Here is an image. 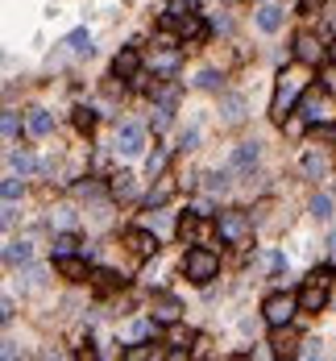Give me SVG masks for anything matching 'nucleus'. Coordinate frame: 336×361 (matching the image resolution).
<instances>
[{
  "instance_id": "f257e3e1",
  "label": "nucleus",
  "mask_w": 336,
  "mask_h": 361,
  "mask_svg": "<svg viewBox=\"0 0 336 361\" xmlns=\"http://www.w3.org/2000/svg\"><path fill=\"white\" fill-rule=\"evenodd\" d=\"M183 274H187L191 283H212V279L220 274V258H216L212 249L195 245V249H187V258H183Z\"/></svg>"
},
{
  "instance_id": "f03ea898",
  "label": "nucleus",
  "mask_w": 336,
  "mask_h": 361,
  "mask_svg": "<svg viewBox=\"0 0 336 361\" xmlns=\"http://www.w3.org/2000/svg\"><path fill=\"white\" fill-rule=\"evenodd\" d=\"M299 312V299L295 295H270L266 303H262V316H266V324H291V316Z\"/></svg>"
},
{
  "instance_id": "7ed1b4c3",
  "label": "nucleus",
  "mask_w": 336,
  "mask_h": 361,
  "mask_svg": "<svg viewBox=\"0 0 336 361\" xmlns=\"http://www.w3.org/2000/svg\"><path fill=\"white\" fill-rule=\"evenodd\" d=\"M295 96H299V83H295L291 75H278V87H274V100H270V116H274V121H287V112H291Z\"/></svg>"
},
{
  "instance_id": "20e7f679",
  "label": "nucleus",
  "mask_w": 336,
  "mask_h": 361,
  "mask_svg": "<svg viewBox=\"0 0 336 361\" xmlns=\"http://www.w3.org/2000/svg\"><path fill=\"white\" fill-rule=\"evenodd\" d=\"M141 150H145V129H141V125H121V129H116V154L137 158Z\"/></svg>"
},
{
  "instance_id": "39448f33",
  "label": "nucleus",
  "mask_w": 336,
  "mask_h": 361,
  "mask_svg": "<svg viewBox=\"0 0 336 361\" xmlns=\"http://www.w3.org/2000/svg\"><path fill=\"white\" fill-rule=\"evenodd\" d=\"M245 233H249V220L241 212H220V237L224 241H245Z\"/></svg>"
},
{
  "instance_id": "423d86ee",
  "label": "nucleus",
  "mask_w": 336,
  "mask_h": 361,
  "mask_svg": "<svg viewBox=\"0 0 336 361\" xmlns=\"http://www.w3.org/2000/svg\"><path fill=\"white\" fill-rule=\"evenodd\" d=\"M112 71H116L121 79H137V71H141V54H137L133 46H125V50L112 58Z\"/></svg>"
},
{
  "instance_id": "0eeeda50",
  "label": "nucleus",
  "mask_w": 336,
  "mask_h": 361,
  "mask_svg": "<svg viewBox=\"0 0 336 361\" xmlns=\"http://www.w3.org/2000/svg\"><path fill=\"white\" fill-rule=\"evenodd\" d=\"M179 316H183V308H179L175 295H154V320L158 324H175Z\"/></svg>"
},
{
  "instance_id": "6e6552de",
  "label": "nucleus",
  "mask_w": 336,
  "mask_h": 361,
  "mask_svg": "<svg viewBox=\"0 0 336 361\" xmlns=\"http://www.w3.org/2000/svg\"><path fill=\"white\" fill-rule=\"evenodd\" d=\"M25 129H29V137H50V129H54V116H50L46 108H29V116H25Z\"/></svg>"
},
{
  "instance_id": "1a4fd4ad",
  "label": "nucleus",
  "mask_w": 336,
  "mask_h": 361,
  "mask_svg": "<svg viewBox=\"0 0 336 361\" xmlns=\"http://www.w3.org/2000/svg\"><path fill=\"white\" fill-rule=\"evenodd\" d=\"M258 158H262L258 141H245V146H237V154H233V170H237V175H245V170H254V166H258Z\"/></svg>"
},
{
  "instance_id": "9d476101",
  "label": "nucleus",
  "mask_w": 336,
  "mask_h": 361,
  "mask_svg": "<svg viewBox=\"0 0 336 361\" xmlns=\"http://www.w3.org/2000/svg\"><path fill=\"white\" fill-rule=\"evenodd\" d=\"M324 303H328V287H324V283H312V287L299 291V308H303V312H320Z\"/></svg>"
},
{
  "instance_id": "9b49d317",
  "label": "nucleus",
  "mask_w": 336,
  "mask_h": 361,
  "mask_svg": "<svg viewBox=\"0 0 336 361\" xmlns=\"http://www.w3.org/2000/svg\"><path fill=\"white\" fill-rule=\"evenodd\" d=\"M299 112H303V121H312V125H320L328 112H324V100H320V91H303V100H299Z\"/></svg>"
},
{
  "instance_id": "f8f14e48",
  "label": "nucleus",
  "mask_w": 336,
  "mask_h": 361,
  "mask_svg": "<svg viewBox=\"0 0 336 361\" xmlns=\"http://www.w3.org/2000/svg\"><path fill=\"white\" fill-rule=\"evenodd\" d=\"M220 116H224L229 125H241V121H245V100H241L237 91L224 96V100H220Z\"/></svg>"
},
{
  "instance_id": "ddd939ff",
  "label": "nucleus",
  "mask_w": 336,
  "mask_h": 361,
  "mask_svg": "<svg viewBox=\"0 0 336 361\" xmlns=\"http://www.w3.org/2000/svg\"><path fill=\"white\" fill-rule=\"evenodd\" d=\"M258 25H262L266 33H278V29H283V8H278V4H262V8H258Z\"/></svg>"
},
{
  "instance_id": "4468645a",
  "label": "nucleus",
  "mask_w": 336,
  "mask_h": 361,
  "mask_svg": "<svg viewBox=\"0 0 336 361\" xmlns=\"http://www.w3.org/2000/svg\"><path fill=\"white\" fill-rule=\"evenodd\" d=\"M295 58H303V62H320V42H316L312 33H299V37H295Z\"/></svg>"
},
{
  "instance_id": "2eb2a0df",
  "label": "nucleus",
  "mask_w": 336,
  "mask_h": 361,
  "mask_svg": "<svg viewBox=\"0 0 336 361\" xmlns=\"http://www.w3.org/2000/svg\"><path fill=\"white\" fill-rule=\"evenodd\" d=\"M125 241H129L137 254H154V249H158V237H154V233H145V229H129V233H125Z\"/></svg>"
},
{
  "instance_id": "dca6fc26",
  "label": "nucleus",
  "mask_w": 336,
  "mask_h": 361,
  "mask_svg": "<svg viewBox=\"0 0 336 361\" xmlns=\"http://www.w3.org/2000/svg\"><path fill=\"white\" fill-rule=\"evenodd\" d=\"M33 258V245L29 241H8V249H4V262L8 266H25Z\"/></svg>"
},
{
  "instance_id": "f3484780",
  "label": "nucleus",
  "mask_w": 336,
  "mask_h": 361,
  "mask_svg": "<svg viewBox=\"0 0 336 361\" xmlns=\"http://www.w3.org/2000/svg\"><path fill=\"white\" fill-rule=\"evenodd\" d=\"M67 50H71L75 58H87V54H91V37H87V29H75V33L67 37Z\"/></svg>"
},
{
  "instance_id": "a211bd4d",
  "label": "nucleus",
  "mask_w": 336,
  "mask_h": 361,
  "mask_svg": "<svg viewBox=\"0 0 336 361\" xmlns=\"http://www.w3.org/2000/svg\"><path fill=\"white\" fill-rule=\"evenodd\" d=\"M270 345H274V353H295L299 337H295V333H291L287 324H278V333H274V341H270Z\"/></svg>"
},
{
  "instance_id": "6ab92c4d",
  "label": "nucleus",
  "mask_w": 336,
  "mask_h": 361,
  "mask_svg": "<svg viewBox=\"0 0 336 361\" xmlns=\"http://www.w3.org/2000/svg\"><path fill=\"white\" fill-rule=\"evenodd\" d=\"M8 170H12V175H21V179H25V175H29V170H33V158H29V154H25V150H8Z\"/></svg>"
},
{
  "instance_id": "aec40b11",
  "label": "nucleus",
  "mask_w": 336,
  "mask_h": 361,
  "mask_svg": "<svg viewBox=\"0 0 336 361\" xmlns=\"http://www.w3.org/2000/svg\"><path fill=\"white\" fill-rule=\"evenodd\" d=\"M42 283H46V270H42V266H25V270H21V287H25V291H37Z\"/></svg>"
},
{
  "instance_id": "412c9836",
  "label": "nucleus",
  "mask_w": 336,
  "mask_h": 361,
  "mask_svg": "<svg viewBox=\"0 0 336 361\" xmlns=\"http://www.w3.org/2000/svg\"><path fill=\"white\" fill-rule=\"evenodd\" d=\"M200 220H204L200 212H191V216H183V220H179V237H183V241H195V233H200Z\"/></svg>"
},
{
  "instance_id": "4be33fe9",
  "label": "nucleus",
  "mask_w": 336,
  "mask_h": 361,
  "mask_svg": "<svg viewBox=\"0 0 336 361\" xmlns=\"http://www.w3.org/2000/svg\"><path fill=\"white\" fill-rule=\"evenodd\" d=\"M58 270H62L67 279H83V274H87V266H83L75 254H71V258H58Z\"/></svg>"
},
{
  "instance_id": "5701e85b",
  "label": "nucleus",
  "mask_w": 336,
  "mask_h": 361,
  "mask_svg": "<svg viewBox=\"0 0 336 361\" xmlns=\"http://www.w3.org/2000/svg\"><path fill=\"white\" fill-rule=\"evenodd\" d=\"M324 170H328V166H324L320 154H308V158H303V175H308V179H324Z\"/></svg>"
},
{
  "instance_id": "b1692460",
  "label": "nucleus",
  "mask_w": 336,
  "mask_h": 361,
  "mask_svg": "<svg viewBox=\"0 0 336 361\" xmlns=\"http://www.w3.org/2000/svg\"><path fill=\"white\" fill-rule=\"evenodd\" d=\"M112 195H133V175L129 170H121V175H112Z\"/></svg>"
},
{
  "instance_id": "393cba45",
  "label": "nucleus",
  "mask_w": 336,
  "mask_h": 361,
  "mask_svg": "<svg viewBox=\"0 0 336 361\" xmlns=\"http://www.w3.org/2000/svg\"><path fill=\"white\" fill-rule=\"evenodd\" d=\"M312 216L316 220H333V195H316L312 200Z\"/></svg>"
},
{
  "instance_id": "a878e982",
  "label": "nucleus",
  "mask_w": 336,
  "mask_h": 361,
  "mask_svg": "<svg viewBox=\"0 0 336 361\" xmlns=\"http://www.w3.org/2000/svg\"><path fill=\"white\" fill-rule=\"evenodd\" d=\"M75 245H79V241H75L71 233H62V237H54V262H58V258H71V254H75Z\"/></svg>"
},
{
  "instance_id": "bb28decb",
  "label": "nucleus",
  "mask_w": 336,
  "mask_h": 361,
  "mask_svg": "<svg viewBox=\"0 0 336 361\" xmlns=\"http://www.w3.org/2000/svg\"><path fill=\"white\" fill-rule=\"evenodd\" d=\"M195 87H204V91H220V75L208 67V71H200V75H195Z\"/></svg>"
},
{
  "instance_id": "cd10ccee",
  "label": "nucleus",
  "mask_w": 336,
  "mask_h": 361,
  "mask_svg": "<svg viewBox=\"0 0 336 361\" xmlns=\"http://www.w3.org/2000/svg\"><path fill=\"white\" fill-rule=\"evenodd\" d=\"M170 191H175V183H158V187L150 191V200H145V204H150V208H162V204L170 200Z\"/></svg>"
},
{
  "instance_id": "c85d7f7f",
  "label": "nucleus",
  "mask_w": 336,
  "mask_h": 361,
  "mask_svg": "<svg viewBox=\"0 0 336 361\" xmlns=\"http://www.w3.org/2000/svg\"><path fill=\"white\" fill-rule=\"evenodd\" d=\"M0 133H4V146H12V141H17V112H4Z\"/></svg>"
},
{
  "instance_id": "c756f323",
  "label": "nucleus",
  "mask_w": 336,
  "mask_h": 361,
  "mask_svg": "<svg viewBox=\"0 0 336 361\" xmlns=\"http://www.w3.org/2000/svg\"><path fill=\"white\" fill-rule=\"evenodd\" d=\"M0 191H4V204H17V200H21V183H17V175H8Z\"/></svg>"
},
{
  "instance_id": "7c9ffc66",
  "label": "nucleus",
  "mask_w": 336,
  "mask_h": 361,
  "mask_svg": "<svg viewBox=\"0 0 336 361\" xmlns=\"http://www.w3.org/2000/svg\"><path fill=\"white\" fill-rule=\"evenodd\" d=\"M175 67H179V54H175V50H166V54H158V71H162V75H170Z\"/></svg>"
},
{
  "instance_id": "2f4dec72",
  "label": "nucleus",
  "mask_w": 336,
  "mask_h": 361,
  "mask_svg": "<svg viewBox=\"0 0 336 361\" xmlns=\"http://www.w3.org/2000/svg\"><path fill=\"white\" fill-rule=\"evenodd\" d=\"M150 121H154V129H166V125H170V104H158Z\"/></svg>"
},
{
  "instance_id": "473e14b6",
  "label": "nucleus",
  "mask_w": 336,
  "mask_h": 361,
  "mask_svg": "<svg viewBox=\"0 0 336 361\" xmlns=\"http://www.w3.org/2000/svg\"><path fill=\"white\" fill-rule=\"evenodd\" d=\"M162 166H166V154H162V150H154V154L145 158V170H150V175H162Z\"/></svg>"
},
{
  "instance_id": "72a5a7b5",
  "label": "nucleus",
  "mask_w": 336,
  "mask_h": 361,
  "mask_svg": "<svg viewBox=\"0 0 336 361\" xmlns=\"http://www.w3.org/2000/svg\"><path fill=\"white\" fill-rule=\"evenodd\" d=\"M75 125H79V129H91V125H96V112H91V108H75Z\"/></svg>"
},
{
  "instance_id": "f704fd0d",
  "label": "nucleus",
  "mask_w": 336,
  "mask_h": 361,
  "mask_svg": "<svg viewBox=\"0 0 336 361\" xmlns=\"http://www.w3.org/2000/svg\"><path fill=\"white\" fill-rule=\"evenodd\" d=\"M208 187H212V191H224V187H229V170H216V175H208Z\"/></svg>"
},
{
  "instance_id": "c9c22d12",
  "label": "nucleus",
  "mask_w": 336,
  "mask_h": 361,
  "mask_svg": "<svg viewBox=\"0 0 336 361\" xmlns=\"http://www.w3.org/2000/svg\"><path fill=\"white\" fill-rule=\"evenodd\" d=\"M96 283H100V287H116V283H121V279H116V274H112V270H96Z\"/></svg>"
},
{
  "instance_id": "e433bc0d",
  "label": "nucleus",
  "mask_w": 336,
  "mask_h": 361,
  "mask_svg": "<svg viewBox=\"0 0 336 361\" xmlns=\"http://www.w3.org/2000/svg\"><path fill=\"white\" fill-rule=\"evenodd\" d=\"M320 79H324V91H333V96H336V62L324 71V75H320Z\"/></svg>"
},
{
  "instance_id": "4c0bfd02",
  "label": "nucleus",
  "mask_w": 336,
  "mask_h": 361,
  "mask_svg": "<svg viewBox=\"0 0 336 361\" xmlns=\"http://www.w3.org/2000/svg\"><path fill=\"white\" fill-rule=\"evenodd\" d=\"M316 141H336V129L333 125H316Z\"/></svg>"
},
{
  "instance_id": "58836bf2",
  "label": "nucleus",
  "mask_w": 336,
  "mask_h": 361,
  "mask_svg": "<svg viewBox=\"0 0 336 361\" xmlns=\"http://www.w3.org/2000/svg\"><path fill=\"white\" fill-rule=\"evenodd\" d=\"M195 141H200V133H195V129H187V133H183V137H179V146H183V150H191V146H195Z\"/></svg>"
},
{
  "instance_id": "ea45409f",
  "label": "nucleus",
  "mask_w": 336,
  "mask_h": 361,
  "mask_svg": "<svg viewBox=\"0 0 336 361\" xmlns=\"http://www.w3.org/2000/svg\"><path fill=\"white\" fill-rule=\"evenodd\" d=\"M191 212H200V216H212V204H208V200H195V208H191Z\"/></svg>"
},
{
  "instance_id": "a19ab883",
  "label": "nucleus",
  "mask_w": 336,
  "mask_h": 361,
  "mask_svg": "<svg viewBox=\"0 0 336 361\" xmlns=\"http://www.w3.org/2000/svg\"><path fill=\"white\" fill-rule=\"evenodd\" d=\"M125 358H133V361H145V358H154V353H150V349H129Z\"/></svg>"
},
{
  "instance_id": "79ce46f5",
  "label": "nucleus",
  "mask_w": 336,
  "mask_h": 361,
  "mask_svg": "<svg viewBox=\"0 0 336 361\" xmlns=\"http://www.w3.org/2000/svg\"><path fill=\"white\" fill-rule=\"evenodd\" d=\"M320 4H324V0H299V8H303V12H316Z\"/></svg>"
},
{
  "instance_id": "37998d69",
  "label": "nucleus",
  "mask_w": 336,
  "mask_h": 361,
  "mask_svg": "<svg viewBox=\"0 0 336 361\" xmlns=\"http://www.w3.org/2000/svg\"><path fill=\"white\" fill-rule=\"evenodd\" d=\"M333 62H336V46H333Z\"/></svg>"
}]
</instances>
